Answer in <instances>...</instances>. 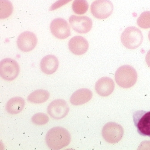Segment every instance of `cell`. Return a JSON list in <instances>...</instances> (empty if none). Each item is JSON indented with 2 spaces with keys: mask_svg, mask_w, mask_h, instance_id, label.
Instances as JSON below:
<instances>
[{
  "mask_svg": "<svg viewBox=\"0 0 150 150\" xmlns=\"http://www.w3.org/2000/svg\"><path fill=\"white\" fill-rule=\"evenodd\" d=\"M71 137L67 129L62 127H54L49 129L45 137V141L49 148L58 150L68 146Z\"/></svg>",
  "mask_w": 150,
  "mask_h": 150,
  "instance_id": "obj_1",
  "label": "cell"
},
{
  "mask_svg": "<svg viewBox=\"0 0 150 150\" xmlns=\"http://www.w3.org/2000/svg\"><path fill=\"white\" fill-rule=\"evenodd\" d=\"M138 79L136 70L131 66L125 65L119 67L115 74L116 82L119 86L128 88L134 86Z\"/></svg>",
  "mask_w": 150,
  "mask_h": 150,
  "instance_id": "obj_2",
  "label": "cell"
},
{
  "mask_svg": "<svg viewBox=\"0 0 150 150\" xmlns=\"http://www.w3.org/2000/svg\"><path fill=\"white\" fill-rule=\"evenodd\" d=\"M143 39L142 32L134 26L126 28L121 36L122 43L126 48L129 49L139 47L142 44Z\"/></svg>",
  "mask_w": 150,
  "mask_h": 150,
  "instance_id": "obj_3",
  "label": "cell"
},
{
  "mask_svg": "<svg viewBox=\"0 0 150 150\" xmlns=\"http://www.w3.org/2000/svg\"><path fill=\"white\" fill-rule=\"evenodd\" d=\"M124 134V129L120 124L115 122L106 123L102 130L103 139L110 144H116L119 142Z\"/></svg>",
  "mask_w": 150,
  "mask_h": 150,
  "instance_id": "obj_4",
  "label": "cell"
},
{
  "mask_svg": "<svg viewBox=\"0 0 150 150\" xmlns=\"http://www.w3.org/2000/svg\"><path fill=\"white\" fill-rule=\"evenodd\" d=\"M133 117L138 133L150 137V111H136L134 112Z\"/></svg>",
  "mask_w": 150,
  "mask_h": 150,
  "instance_id": "obj_5",
  "label": "cell"
},
{
  "mask_svg": "<svg viewBox=\"0 0 150 150\" xmlns=\"http://www.w3.org/2000/svg\"><path fill=\"white\" fill-rule=\"evenodd\" d=\"M20 72V67L17 61L11 58H5L0 62V75L5 80L12 81Z\"/></svg>",
  "mask_w": 150,
  "mask_h": 150,
  "instance_id": "obj_6",
  "label": "cell"
},
{
  "mask_svg": "<svg viewBox=\"0 0 150 150\" xmlns=\"http://www.w3.org/2000/svg\"><path fill=\"white\" fill-rule=\"evenodd\" d=\"M90 9L94 17L99 19H104L111 15L114 6L109 0H96L91 4Z\"/></svg>",
  "mask_w": 150,
  "mask_h": 150,
  "instance_id": "obj_7",
  "label": "cell"
},
{
  "mask_svg": "<svg viewBox=\"0 0 150 150\" xmlns=\"http://www.w3.org/2000/svg\"><path fill=\"white\" fill-rule=\"evenodd\" d=\"M47 111L51 117L59 120L67 115L69 111V107L65 100L59 99L50 103Z\"/></svg>",
  "mask_w": 150,
  "mask_h": 150,
  "instance_id": "obj_8",
  "label": "cell"
},
{
  "mask_svg": "<svg viewBox=\"0 0 150 150\" xmlns=\"http://www.w3.org/2000/svg\"><path fill=\"white\" fill-rule=\"evenodd\" d=\"M50 30L55 37L64 40L71 35V29L68 22L62 18H57L52 21Z\"/></svg>",
  "mask_w": 150,
  "mask_h": 150,
  "instance_id": "obj_9",
  "label": "cell"
},
{
  "mask_svg": "<svg viewBox=\"0 0 150 150\" xmlns=\"http://www.w3.org/2000/svg\"><path fill=\"white\" fill-rule=\"evenodd\" d=\"M71 28L80 34H86L91 30L93 26L91 19L86 16L71 15L69 18Z\"/></svg>",
  "mask_w": 150,
  "mask_h": 150,
  "instance_id": "obj_10",
  "label": "cell"
},
{
  "mask_svg": "<svg viewBox=\"0 0 150 150\" xmlns=\"http://www.w3.org/2000/svg\"><path fill=\"white\" fill-rule=\"evenodd\" d=\"M38 40L36 35L30 31H25L21 33L17 39L18 48L24 52L33 50L37 44Z\"/></svg>",
  "mask_w": 150,
  "mask_h": 150,
  "instance_id": "obj_11",
  "label": "cell"
},
{
  "mask_svg": "<svg viewBox=\"0 0 150 150\" xmlns=\"http://www.w3.org/2000/svg\"><path fill=\"white\" fill-rule=\"evenodd\" d=\"M69 47L71 52L76 55H82L88 49V42L81 36H76L70 39L69 42Z\"/></svg>",
  "mask_w": 150,
  "mask_h": 150,
  "instance_id": "obj_12",
  "label": "cell"
},
{
  "mask_svg": "<svg viewBox=\"0 0 150 150\" xmlns=\"http://www.w3.org/2000/svg\"><path fill=\"white\" fill-rule=\"evenodd\" d=\"M95 88L96 92L100 96L107 97L114 91L115 83L111 78L103 77L97 81Z\"/></svg>",
  "mask_w": 150,
  "mask_h": 150,
  "instance_id": "obj_13",
  "label": "cell"
},
{
  "mask_svg": "<svg viewBox=\"0 0 150 150\" xmlns=\"http://www.w3.org/2000/svg\"><path fill=\"white\" fill-rule=\"evenodd\" d=\"M93 97L92 91L88 88H81L75 91L70 98L71 104L80 105L88 102Z\"/></svg>",
  "mask_w": 150,
  "mask_h": 150,
  "instance_id": "obj_14",
  "label": "cell"
},
{
  "mask_svg": "<svg viewBox=\"0 0 150 150\" xmlns=\"http://www.w3.org/2000/svg\"><path fill=\"white\" fill-rule=\"evenodd\" d=\"M59 60L56 56L53 55H46L40 62V68L42 71L47 75L53 74L58 69Z\"/></svg>",
  "mask_w": 150,
  "mask_h": 150,
  "instance_id": "obj_15",
  "label": "cell"
},
{
  "mask_svg": "<svg viewBox=\"0 0 150 150\" xmlns=\"http://www.w3.org/2000/svg\"><path fill=\"white\" fill-rule=\"evenodd\" d=\"M25 105L24 99L21 97H16L8 100L6 104L7 112L11 115H16L21 112Z\"/></svg>",
  "mask_w": 150,
  "mask_h": 150,
  "instance_id": "obj_16",
  "label": "cell"
},
{
  "mask_svg": "<svg viewBox=\"0 0 150 150\" xmlns=\"http://www.w3.org/2000/svg\"><path fill=\"white\" fill-rule=\"evenodd\" d=\"M50 93L44 89H38L32 92L27 97V100L35 104H41L48 100Z\"/></svg>",
  "mask_w": 150,
  "mask_h": 150,
  "instance_id": "obj_17",
  "label": "cell"
},
{
  "mask_svg": "<svg viewBox=\"0 0 150 150\" xmlns=\"http://www.w3.org/2000/svg\"><path fill=\"white\" fill-rule=\"evenodd\" d=\"M0 18L6 19L11 15L13 6L9 0H0Z\"/></svg>",
  "mask_w": 150,
  "mask_h": 150,
  "instance_id": "obj_18",
  "label": "cell"
},
{
  "mask_svg": "<svg viewBox=\"0 0 150 150\" xmlns=\"http://www.w3.org/2000/svg\"><path fill=\"white\" fill-rule=\"evenodd\" d=\"M88 7L86 0H74L72 5L73 12L79 15L86 13L88 10Z\"/></svg>",
  "mask_w": 150,
  "mask_h": 150,
  "instance_id": "obj_19",
  "label": "cell"
},
{
  "mask_svg": "<svg viewBox=\"0 0 150 150\" xmlns=\"http://www.w3.org/2000/svg\"><path fill=\"white\" fill-rule=\"evenodd\" d=\"M137 23L140 28L148 29L150 28V11H146L142 13L137 19Z\"/></svg>",
  "mask_w": 150,
  "mask_h": 150,
  "instance_id": "obj_20",
  "label": "cell"
},
{
  "mask_svg": "<svg viewBox=\"0 0 150 150\" xmlns=\"http://www.w3.org/2000/svg\"><path fill=\"white\" fill-rule=\"evenodd\" d=\"M49 121V117L46 114L39 112L34 115L31 118L32 122L35 125H44Z\"/></svg>",
  "mask_w": 150,
  "mask_h": 150,
  "instance_id": "obj_21",
  "label": "cell"
},
{
  "mask_svg": "<svg viewBox=\"0 0 150 150\" xmlns=\"http://www.w3.org/2000/svg\"><path fill=\"white\" fill-rule=\"evenodd\" d=\"M72 0H58L51 6L49 10L50 11H54L55 9H58L63 6L66 5L67 3H69Z\"/></svg>",
  "mask_w": 150,
  "mask_h": 150,
  "instance_id": "obj_22",
  "label": "cell"
},
{
  "mask_svg": "<svg viewBox=\"0 0 150 150\" xmlns=\"http://www.w3.org/2000/svg\"><path fill=\"white\" fill-rule=\"evenodd\" d=\"M146 61L147 65L150 68V50L148 51L146 56Z\"/></svg>",
  "mask_w": 150,
  "mask_h": 150,
  "instance_id": "obj_23",
  "label": "cell"
},
{
  "mask_svg": "<svg viewBox=\"0 0 150 150\" xmlns=\"http://www.w3.org/2000/svg\"><path fill=\"white\" fill-rule=\"evenodd\" d=\"M148 38H149V40L150 41V31H149V34H148Z\"/></svg>",
  "mask_w": 150,
  "mask_h": 150,
  "instance_id": "obj_24",
  "label": "cell"
}]
</instances>
